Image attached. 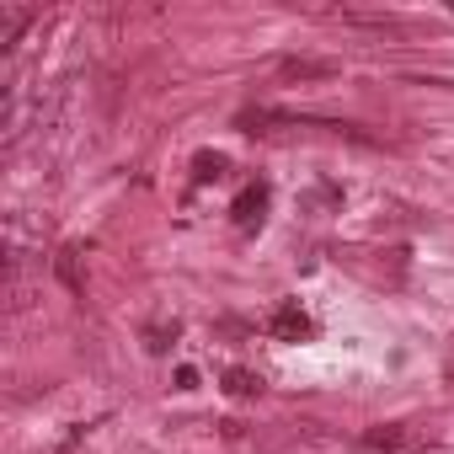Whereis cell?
Wrapping results in <instances>:
<instances>
[{"instance_id": "obj_5", "label": "cell", "mask_w": 454, "mask_h": 454, "mask_svg": "<svg viewBox=\"0 0 454 454\" xmlns=\"http://www.w3.org/2000/svg\"><path fill=\"white\" fill-rule=\"evenodd\" d=\"M224 390L247 401V395H257V390H262V380H257L252 369H231V374H224Z\"/></svg>"}, {"instance_id": "obj_2", "label": "cell", "mask_w": 454, "mask_h": 454, "mask_svg": "<svg viewBox=\"0 0 454 454\" xmlns=\"http://www.w3.org/2000/svg\"><path fill=\"white\" fill-rule=\"evenodd\" d=\"M332 75H337V65H332V59H310V54H294V59L278 65V81H289V86H294V81H300V86H305V81H332Z\"/></svg>"}, {"instance_id": "obj_1", "label": "cell", "mask_w": 454, "mask_h": 454, "mask_svg": "<svg viewBox=\"0 0 454 454\" xmlns=\"http://www.w3.org/2000/svg\"><path fill=\"white\" fill-rule=\"evenodd\" d=\"M364 443H369L374 454H433L427 438L411 433V427H374V433H364Z\"/></svg>"}, {"instance_id": "obj_6", "label": "cell", "mask_w": 454, "mask_h": 454, "mask_svg": "<svg viewBox=\"0 0 454 454\" xmlns=\"http://www.w3.org/2000/svg\"><path fill=\"white\" fill-rule=\"evenodd\" d=\"M262 203H268V192H262V187H252V192L236 203V219H241V224H252V219L262 214Z\"/></svg>"}, {"instance_id": "obj_7", "label": "cell", "mask_w": 454, "mask_h": 454, "mask_svg": "<svg viewBox=\"0 0 454 454\" xmlns=\"http://www.w3.org/2000/svg\"><path fill=\"white\" fill-rule=\"evenodd\" d=\"M54 268H59V278H65L75 294H86V284H81V273H75V252H59V257H54Z\"/></svg>"}, {"instance_id": "obj_8", "label": "cell", "mask_w": 454, "mask_h": 454, "mask_svg": "<svg viewBox=\"0 0 454 454\" xmlns=\"http://www.w3.org/2000/svg\"><path fill=\"white\" fill-rule=\"evenodd\" d=\"M219 171H224L219 155H198V176H219Z\"/></svg>"}, {"instance_id": "obj_3", "label": "cell", "mask_w": 454, "mask_h": 454, "mask_svg": "<svg viewBox=\"0 0 454 454\" xmlns=\"http://www.w3.org/2000/svg\"><path fill=\"white\" fill-rule=\"evenodd\" d=\"M27 22H33V12H22V6H0V49H17V38H22Z\"/></svg>"}, {"instance_id": "obj_4", "label": "cell", "mask_w": 454, "mask_h": 454, "mask_svg": "<svg viewBox=\"0 0 454 454\" xmlns=\"http://www.w3.org/2000/svg\"><path fill=\"white\" fill-rule=\"evenodd\" d=\"M273 332H278V337H289V342H300V337L310 332V316H305L300 305H284V310L273 316Z\"/></svg>"}]
</instances>
